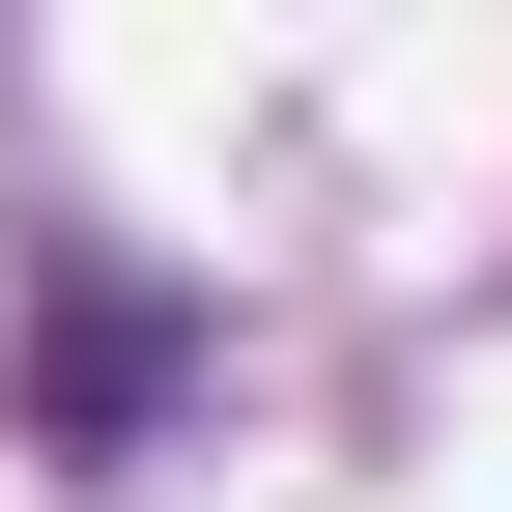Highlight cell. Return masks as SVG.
Here are the masks:
<instances>
[{
    "label": "cell",
    "mask_w": 512,
    "mask_h": 512,
    "mask_svg": "<svg viewBox=\"0 0 512 512\" xmlns=\"http://www.w3.org/2000/svg\"><path fill=\"white\" fill-rule=\"evenodd\" d=\"M171 370H200V313H171L143 256H57V285H29V456H143Z\"/></svg>",
    "instance_id": "6da1fadb"
}]
</instances>
